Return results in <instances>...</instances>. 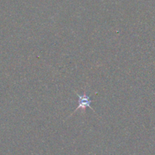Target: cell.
Returning <instances> with one entry per match:
<instances>
[{
	"label": "cell",
	"mask_w": 155,
	"mask_h": 155,
	"mask_svg": "<svg viewBox=\"0 0 155 155\" xmlns=\"http://www.w3.org/2000/svg\"><path fill=\"white\" fill-rule=\"evenodd\" d=\"M78 98V106L77 109L75 110H81V109L82 110H85V109L87 107H90V108L93 109L92 107H91V99L90 98V97L87 95L86 93H84L83 95H79V94H77Z\"/></svg>",
	"instance_id": "6da1fadb"
}]
</instances>
